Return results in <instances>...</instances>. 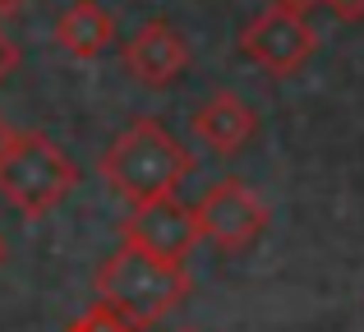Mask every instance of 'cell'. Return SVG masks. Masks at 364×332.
<instances>
[{"mask_svg": "<svg viewBox=\"0 0 364 332\" xmlns=\"http://www.w3.org/2000/svg\"><path fill=\"white\" fill-rule=\"evenodd\" d=\"M189 171H194V153L152 116H139L129 129H120L97 162V176L129 208L176 194Z\"/></svg>", "mask_w": 364, "mask_h": 332, "instance_id": "obj_1", "label": "cell"}, {"mask_svg": "<svg viewBox=\"0 0 364 332\" xmlns=\"http://www.w3.org/2000/svg\"><path fill=\"white\" fill-rule=\"evenodd\" d=\"M92 291H97V305H107L124 328L148 332L176 305H185V296L194 291V277H189L185 263L152 259V254H143L139 245L120 240V250L97 268Z\"/></svg>", "mask_w": 364, "mask_h": 332, "instance_id": "obj_2", "label": "cell"}, {"mask_svg": "<svg viewBox=\"0 0 364 332\" xmlns=\"http://www.w3.org/2000/svg\"><path fill=\"white\" fill-rule=\"evenodd\" d=\"M79 189V166L55 139L37 129H9L0 144V198L18 217L37 222Z\"/></svg>", "mask_w": 364, "mask_h": 332, "instance_id": "obj_3", "label": "cell"}, {"mask_svg": "<svg viewBox=\"0 0 364 332\" xmlns=\"http://www.w3.org/2000/svg\"><path fill=\"white\" fill-rule=\"evenodd\" d=\"M194 222H198V235L213 240L222 254H249L267 231V203L240 176H226L198 194Z\"/></svg>", "mask_w": 364, "mask_h": 332, "instance_id": "obj_4", "label": "cell"}, {"mask_svg": "<svg viewBox=\"0 0 364 332\" xmlns=\"http://www.w3.org/2000/svg\"><path fill=\"white\" fill-rule=\"evenodd\" d=\"M314 46H318L314 23L304 14H295V9H282V5H267L263 14H254L240 28V55L254 60L258 70H267L272 79L295 74L314 55Z\"/></svg>", "mask_w": 364, "mask_h": 332, "instance_id": "obj_5", "label": "cell"}, {"mask_svg": "<svg viewBox=\"0 0 364 332\" xmlns=\"http://www.w3.org/2000/svg\"><path fill=\"white\" fill-rule=\"evenodd\" d=\"M120 240L139 245V250L152 254V259L185 263L189 250H194L203 235H198L194 208H185L176 194H166V198H152V203L129 208V217L120 222Z\"/></svg>", "mask_w": 364, "mask_h": 332, "instance_id": "obj_6", "label": "cell"}, {"mask_svg": "<svg viewBox=\"0 0 364 332\" xmlns=\"http://www.w3.org/2000/svg\"><path fill=\"white\" fill-rule=\"evenodd\" d=\"M120 60H124V74L139 79L143 88H166V83H176L180 74L189 70V42L176 23L148 18V23L124 42Z\"/></svg>", "mask_w": 364, "mask_h": 332, "instance_id": "obj_7", "label": "cell"}, {"mask_svg": "<svg viewBox=\"0 0 364 332\" xmlns=\"http://www.w3.org/2000/svg\"><path fill=\"white\" fill-rule=\"evenodd\" d=\"M194 139L203 148H213L217 157H235L249 139L258 134V116L249 102H240L235 92H213L203 107L194 111Z\"/></svg>", "mask_w": 364, "mask_h": 332, "instance_id": "obj_8", "label": "cell"}, {"mask_svg": "<svg viewBox=\"0 0 364 332\" xmlns=\"http://www.w3.org/2000/svg\"><path fill=\"white\" fill-rule=\"evenodd\" d=\"M55 42L74 60H97L111 42H116V18L102 9L97 0H74L60 18H55Z\"/></svg>", "mask_w": 364, "mask_h": 332, "instance_id": "obj_9", "label": "cell"}, {"mask_svg": "<svg viewBox=\"0 0 364 332\" xmlns=\"http://www.w3.org/2000/svg\"><path fill=\"white\" fill-rule=\"evenodd\" d=\"M65 332H134V328H124V323H120L116 314H111L107 305H92L88 314H79V318H74V323L65 328Z\"/></svg>", "mask_w": 364, "mask_h": 332, "instance_id": "obj_10", "label": "cell"}, {"mask_svg": "<svg viewBox=\"0 0 364 332\" xmlns=\"http://www.w3.org/2000/svg\"><path fill=\"white\" fill-rule=\"evenodd\" d=\"M341 23H364V0H323Z\"/></svg>", "mask_w": 364, "mask_h": 332, "instance_id": "obj_11", "label": "cell"}, {"mask_svg": "<svg viewBox=\"0 0 364 332\" xmlns=\"http://www.w3.org/2000/svg\"><path fill=\"white\" fill-rule=\"evenodd\" d=\"M14 70H18V46L9 42V33L0 28V83H5V79H9Z\"/></svg>", "mask_w": 364, "mask_h": 332, "instance_id": "obj_12", "label": "cell"}, {"mask_svg": "<svg viewBox=\"0 0 364 332\" xmlns=\"http://www.w3.org/2000/svg\"><path fill=\"white\" fill-rule=\"evenodd\" d=\"M272 5H282V9H295V14H309L314 5H323V0H272Z\"/></svg>", "mask_w": 364, "mask_h": 332, "instance_id": "obj_13", "label": "cell"}, {"mask_svg": "<svg viewBox=\"0 0 364 332\" xmlns=\"http://www.w3.org/2000/svg\"><path fill=\"white\" fill-rule=\"evenodd\" d=\"M23 5H28V0H0V18H5V14H18Z\"/></svg>", "mask_w": 364, "mask_h": 332, "instance_id": "obj_14", "label": "cell"}, {"mask_svg": "<svg viewBox=\"0 0 364 332\" xmlns=\"http://www.w3.org/2000/svg\"><path fill=\"white\" fill-rule=\"evenodd\" d=\"M5 134H9V125H5V116H0V144H5Z\"/></svg>", "mask_w": 364, "mask_h": 332, "instance_id": "obj_15", "label": "cell"}, {"mask_svg": "<svg viewBox=\"0 0 364 332\" xmlns=\"http://www.w3.org/2000/svg\"><path fill=\"white\" fill-rule=\"evenodd\" d=\"M0 263H5V235H0Z\"/></svg>", "mask_w": 364, "mask_h": 332, "instance_id": "obj_16", "label": "cell"}]
</instances>
